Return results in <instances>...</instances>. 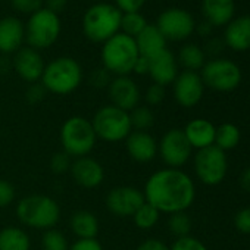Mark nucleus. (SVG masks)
<instances>
[{"label":"nucleus","instance_id":"obj_14","mask_svg":"<svg viewBox=\"0 0 250 250\" xmlns=\"http://www.w3.org/2000/svg\"><path fill=\"white\" fill-rule=\"evenodd\" d=\"M107 94L110 99V104L125 112H131L140 104L142 100L140 87L130 75L113 77L110 84L107 85Z\"/></svg>","mask_w":250,"mask_h":250},{"label":"nucleus","instance_id":"obj_32","mask_svg":"<svg viewBox=\"0 0 250 250\" xmlns=\"http://www.w3.org/2000/svg\"><path fill=\"white\" fill-rule=\"evenodd\" d=\"M168 229L177 238L190 235V231H191V218L186 212L172 213V215H169V219H168Z\"/></svg>","mask_w":250,"mask_h":250},{"label":"nucleus","instance_id":"obj_35","mask_svg":"<svg viewBox=\"0 0 250 250\" xmlns=\"http://www.w3.org/2000/svg\"><path fill=\"white\" fill-rule=\"evenodd\" d=\"M169 250H208V247L196 237L186 235L175 238L172 246H169Z\"/></svg>","mask_w":250,"mask_h":250},{"label":"nucleus","instance_id":"obj_31","mask_svg":"<svg viewBox=\"0 0 250 250\" xmlns=\"http://www.w3.org/2000/svg\"><path fill=\"white\" fill-rule=\"evenodd\" d=\"M136 227L140 228V229H152L158 222H159V218H161V212L153 208L150 203L145 202L137 210L136 213L131 216Z\"/></svg>","mask_w":250,"mask_h":250},{"label":"nucleus","instance_id":"obj_48","mask_svg":"<svg viewBox=\"0 0 250 250\" xmlns=\"http://www.w3.org/2000/svg\"><path fill=\"white\" fill-rule=\"evenodd\" d=\"M212 25L208 22V21H203L202 24H199V25H196V30H197V33L200 34V36H203V37H206V36H209L210 33H212Z\"/></svg>","mask_w":250,"mask_h":250},{"label":"nucleus","instance_id":"obj_45","mask_svg":"<svg viewBox=\"0 0 250 250\" xmlns=\"http://www.w3.org/2000/svg\"><path fill=\"white\" fill-rule=\"evenodd\" d=\"M66 5H68V0H44V6L43 8H46L50 12L59 15L61 12L65 11Z\"/></svg>","mask_w":250,"mask_h":250},{"label":"nucleus","instance_id":"obj_49","mask_svg":"<svg viewBox=\"0 0 250 250\" xmlns=\"http://www.w3.org/2000/svg\"><path fill=\"white\" fill-rule=\"evenodd\" d=\"M11 68H12V61H9L6 55H2V56H0V74L8 72Z\"/></svg>","mask_w":250,"mask_h":250},{"label":"nucleus","instance_id":"obj_16","mask_svg":"<svg viewBox=\"0 0 250 250\" xmlns=\"http://www.w3.org/2000/svg\"><path fill=\"white\" fill-rule=\"evenodd\" d=\"M44 66L46 63L40 52L30 46H22L17 53H14L12 68L17 75L28 84H34L42 80Z\"/></svg>","mask_w":250,"mask_h":250},{"label":"nucleus","instance_id":"obj_39","mask_svg":"<svg viewBox=\"0 0 250 250\" xmlns=\"http://www.w3.org/2000/svg\"><path fill=\"white\" fill-rule=\"evenodd\" d=\"M47 94V90L44 88V85L39 81V83H34V84H30V87L27 88L25 91V99L30 104H37L40 103L42 100H44Z\"/></svg>","mask_w":250,"mask_h":250},{"label":"nucleus","instance_id":"obj_50","mask_svg":"<svg viewBox=\"0 0 250 250\" xmlns=\"http://www.w3.org/2000/svg\"><path fill=\"white\" fill-rule=\"evenodd\" d=\"M0 2H2V0H0Z\"/></svg>","mask_w":250,"mask_h":250},{"label":"nucleus","instance_id":"obj_12","mask_svg":"<svg viewBox=\"0 0 250 250\" xmlns=\"http://www.w3.org/2000/svg\"><path fill=\"white\" fill-rule=\"evenodd\" d=\"M156 27L167 42H183L196 31V21L190 12L180 8H171L158 17Z\"/></svg>","mask_w":250,"mask_h":250},{"label":"nucleus","instance_id":"obj_17","mask_svg":"<svg viewBox=\"0 0 250 250\" xmlns=\"http://www.w3.org/2000/svg\"><path fill=\"white\" fill-rule=\"evenodd\" d=\"M69 172L72 175V180L80 187L87 190L99 187L104 180V169L102 164L91 156L74 159Z\"/></svg>","mask_w":250,"mask_h":250},{"label":"nucleus","instance_id":"obj_11","mask_svg":"<svg viewBox=\"0 0 250 250\" xmlns=\"http://www.w3.org/2000/svg\"><path fill=\"white\" fill-rule=\"evenodd\" d=\"M191 146L180 128L167 131L161 142H158V155L167 165V168L181 169L191 158Z\"/></svg>","mask_w":250,"mask_h":250},{"label":"nucleus","instance_id":"obj_3","mask_svg":"<svg viewBox=\"0 0 250 250\" xmlns=\"http://www.w3.org/2000/svg\"><path fill=\"white\" fill-rule=\"evenodd\" d=\"M17 216L21 224L34 229H52L61 219L59 203L46 194H30L17 205Z\"/></svg>","mask_w":250,"mask_h":250},{"label":"nucleus","instance_id":"obj_29","mask_svg":"<svg viewBox=\"0 0 250 250\" xmlns=\"http://www.w3.org/2000/svg\"><path fill=\"white\" fill-rule=\"evenodd\" d=\"M130 121L134 131H149L155 125V113L147 104H139L130 112Z\"/></svg>","mask_w":250,"mask_h":250},{"label":"nucleus","instance_id":"obj_4","mask_svg":"<svg viewBox=\"0 0 250 250\" xmlns=\"http://www.w3.org/2000/svg\"><path fill=\"white\" fill-rule=\"evenodd\" d=\"M122 12L112 3H94L83 15V33L93 43H104L119 33Z\"/></svg>","mask_w":250,"mask_h":250},{"label":"nucleus","instance_id":"obj_15","mask_svg":"<svg viewBox=\"0 0 250 250\" xmlns=\"http://www.w3.org/2000/svg\"><path fill=\"white\" fill-rule=\"evenodd\" d=\"M174 87V99L183 107H194L203 97L205 84L199 72L194 71H183L177 75L172 83Z\"/></svg>","mask_w":250,"mask_h":250},{"label":"nucleus","instance_id":"obj_5","mask_svg":"<svg viewBox=\"0 0 250 250\" xmlns=\"http://www.w3.org/2000/svg\"><path fill=\"white\" fill-rule=\"evenodd\" d=\"M83 81L81 65L68 56H61L46 63L40 83L47 93L66 96L75 91Z\"/></svg>","mask_w":250,"mask_h":250},{"label":"nucleus","instance_id":"obj_43","mask_svg":"<svg viewBox=\"0 0 250 250\" xmlns=\"http://www.w3.org/2000/svg\"><path fill=\"white\" fill-rule=\"evenodd\" d=\"M68 250H103V246L97 238H77Z\"/></svg>","mask_w":250,"mask_h":250},{"label":"nucleus","instance_id":"obj_25","mask_svg":"<svg viewBox=\"0 0 250 250\" xmlns=\"http://www.w3.org/2000/svg\"><path fill=\"white\" fill-rule=\"evenodd\" d=\"M69 227L77 238H96L100 229L97 216L90 210H77L69 219Z\"/></svg>","mask_w":250,"mask_h":250},{"label":"nucleus","instance_id":"obj_34","mask_svg":"<svg viewBox=\"0 0 250 250\" xmlns=\"http://www.w3.org/2000/svg\"><path fill=\"white\" fill-rule=\"evenodd\" d=\"M72 158L69 155H66L63 150L62 152H58L52 156L50 159V169L61 175V174H65V172H69L71 169V165H72Z\"/></svg>","mask_w":250,"mask_h":250},{"label":"nucleus","instance_id":"obj_1","mask_svg":"<svg viewBox=\"0 0 250 250\" xmlns=\"http://www.w3.org/2000/svg\"><path fill=\"white\" fill-rule=\"evenodd\" d=\"M145 200L161 213L186 212L196 199L193 178L181 169L164 168L153 172L143 188Z\"/></svg>","mask_w":250,"mask_h":250},{"label":"nucleus","instance_id":"obj_22","mask_svg":"<svg viewBox=\"0 0 250 250\" xmlns=\"http://www.w3.org/2000/svg\"><path fill=\"white\" fill-rule=\"evenodd\" d=\"M224 43L234 52L250 49V15L231 20L224 31Z\"/></svg>","mask_w":250,"mask_h":250},{"label":"nucleus","instance_id":"obj_26","mask_svg":"<svg viewBox=\"0 0 250 250\" xmlns=\"http://www.w3.org/2000/svg\"><path fill=\"white\" fill-rule=\"evenodd\" d=\"M31 238L20 227H5L0 229V250H30Z\"/></svg>","mask_w":250,"mask_h":250},{"label":"nucleus","instance_id":"obj_9","mask_svg":"<svg viewBox=\"0 0 250 250\" xmlns=\"http://www.w3.org/2000/svg\"><path fill=\"white\" fill-rule=\"evenodd\" d=\"M200 71L205 87H209L215 91L228 93L235 90L241 83V69L229 59L216 58L208 61Z\"/></svg>","mask_w":250,"mask_h":250},{"label":"nucleus","instance_id":"obj_6","mask_svg":"<svg viewBox=\"0 0 250 250\" xmlns=\"http://www.w3.org/2000/svg\"><path fill=\"white\" fill-rule=\"evenodd\" d=\"M59 137L62 150L72 159L88 156L97 143L91 121L80 115L71 116L62 124Z\"/></svg>","mask_w":250,"mask_h":250},{"label":"nucleus","instance_id":"obj_8","mask_svg":"<svg viewBox=\"0 0 250 250\" xmlns=\"http://www.w3.org/2000/svg\"><path fill=\"white\" fill-rule=\"evenodd\" d=\"M62 31L59 15L50 12L46 8L30 15L25 25V42L36 50H44L53 46Z\"/></svg>","mask_w":250,"mask_h":250},{"label":"nucleus","instance_id":"obj_33","mask_svg":"<svg viewBox=\"0 0 250 250\" xmlns=\"http://www.w3.org/2000/svg\"><path fill=\"white\" fill-rule=\"evenodd\" d=\"M69 243L65 234L56 228L44 231L42 237V250H68Z\"/></svg>","mask_w":250,"mask_h":250},{"label":"nucleus","instance_id":"obj_46","mask_svg":"<svg viewBox=\"0 0 250 250\" xmlns=\"http://www.w3.org/2000/svg\"><path fill=\"white\" fill-rule=\"evenodd\" d=\"M134 74H139V75H146L149 74V59L145 58V56H139L136 65H134V69H133Z\"/></svg>","mask_w":250,"mask_h":250},{"label":"nucleus","instance_id":"obj_20","mask_svg":"<svg viewBox=\"0 0 250 250\" xmlns=\"http://www.w3.org/2000/svg\"><path fill=\"white\" fill-rule=\"evenodd\" d=\"M155 84L167 87L172 84L178 75V62L175 55L165 49L159 55L149 59V74H147Z\"/></svg>","mask_w":250,"mask_h":250},{"label":"nucleus","instance_id":"obj_47","mask_svg":"<svg viewBox=\"0 0 250 250\" xmlns=\"http://www.w3.org/2000/svg\"><path fill=\"white\" fill-rule=\"evenodd\" d=\"M240 186L243 187V190L250 193V167H247L240 175Z\"/></svg>","mask_w":250,"mask_h":250},{"label":"nucleus","instance_id":"obj_2","mask_svg":"<svg viewBox=\"0 0 250 250\" xmlns=\"http://www.w3.org/2000/svg\"><path fill=\"white\" fill-rule=\"evenodd\" d=\"M139 56L136 40L124 33L115 34L102 44V65L113 77L130 75Z\"/></svg>","mask_w":250,"mask_h":250},{"label":"nucleus","instance_id":"obj_23","mask_svg":"<svg viewBox=\"0 0 250 250\" xmlns=\"http://www.w3.org/2000/svg\"><path fill=\"white\" fill-rule=\"evenodd\" d=\"M202 12L205 21L212 27H222L234 20V0H202Z\"/></svg>","mask_w":250,"mask_h":250},{"label":"nucleus","instance_id":"obj_19","mask_svg":"<svg viewBox=\"0 0 250 250\" xmlns=\"http://www.w3.org/2000/svg\"><path fill=\"white\" fill-rule=\"evenodd\" d=\"M25 42V25L17 17L0 20V55L17 53Z\"/></svg>","mask_w":250,"mask_h":250},{"label":"nucleus","instance_id":"obj_40","mask_svg":"<svg viewBox=\"0 0 250 250\" xmlns=\"http://www.w3.org/2000/svg\"><path fill=\"white\" fill-rule=\"evenodd\" d=\"M110 81H112V75L103 66L94 69L90 75V84L96 88H107Z\"/></svg>","mask_w":250,"mask_h":250},{"label":"nucleus","instance_id":"obj_28","mask_svg":"<svg viewBox=\"0 0 250 250\" xmlns=\"http://www.w3.org/2000/svg\"><path fill=\"white\" fill-rule=\"evenodd\" d=\"M241 139V133L237 125L231 122H225L216 128L215 134V146L219 147L221 150H231L238 146Z\"/></svg>","mask_w":250,"mask_h":250},{"label":"nucleus","instance_id":"obj_21","mask_svg":"<svg viewBox=\"0 0 250 250\" xmlns=\"http://www.w3.org/2000/svg\"><path fill=\"white\" fill-rule=\"evenodd\" d=\"M186 139L188 140L191 149H206L210 146H215V134H216V127L205 118H196L191 119L186 128L183 130Z\"/></svg>","mask_w":250,"mask_h":250},{"label":"nucleus","instance_id":"obj_13","mask_svg":"<svg viewBox=\"0 0 250 250\" xmlns=\"http://www.w3.org/2000/svg\"><path fill=\"white\" fill-rule=\"evenodd\" d=\"M145 202L143 190L134 186L113 187L106 196L107 210L118 218H131Z\"/></svg>","mask_w":250,"mask_h":250},{"label":"nucleus","instance_id":"obj_10","mask_svg":"<svg viewBox=\"0 0 250 250\" xmlns=\"http://www.w3.org/2000/svg\"><path fill=\"white\" fill-rule=\"evenodd\" d=\"M228 171V159L224 150L210 146L197 150L194 155V172L205 186H218L224 181Z\"/></svg>","mask_w":250,"mask_h":250},{"label":"nucleus","instance_id":"obj_18","mask_svg":"<svg viewBox=\"0 0 250 250\" xmlns=\"http://www.w3.org/2000/svg\"><path fill=\"white\" fill-rule=\"evenodd\" d=\"M125 149L133 161L139 164H147L158 156V140L149 131L133 130L125 139Z\"/></svg>","mask_w":250,"mask_h":250},{"label":"nucleus","instance_id":"obj_44","mask_svg":"<svg viewBox=\"0 0 250 250\" xmlns=\"http://www.w3.org/2000/svg\"><path fill=\"white\" fill-rule=\"evenodd\" d=\"M136 250H169V246H167L161 240L149 238V240H145L143 243H140Z\"/></svg>","mask_w":250,"mask_h":250},{"label":"nucleus","instance_id":"obj_27","mask_svg":"<svg viewBox=\"0 0 250 250\" xmlns=\"http://www.w3.org/2000/svg\"><path fill=\"white\" fill-rule=\"evenodd\" d=\"M177 62L184 68V71L197 72L206 63V53L200 46L193 44V43H187L180 49Z\"/></svg>","mask_w":250,"mask_h":250},{"label":"nucleus","instance_id":"obj_7","mask_svg":"<svg viewBox=\"0 0 250 250\" xmlns=\"http://www.w3.org/2000/svg\"><path fill=\"white\" fill-rule=\"evenodd\" d=\"M90 121L97 140H103L106 143L125 142L133 131L130 112H125L113 104L102 106Z\"/></svg>","mask_w":250,"mask_h":250},{"label":"nucleus","instance_id":"obj_38","mask_svg":"<svg viewBox=\"0 0 250 250\" xmlns=\"http://www.w3.org/2000/svg\"><path fill=\"white\" fill-rule=\"evenodd\" d=\"M15 187L6 180L0 178V208H8L15 200Z\"/></svg>","mask_w":250,"mask_h":250},{"label":"nucleus","instance_id":"obj_36","mask_svg":"<svg viewBox=\"0 0 250 250\" xmlns=\"http://www.w3.org/2000/svg\"><path fill=\"white\" fill-rule=\"evenodd\" d=\"M11 5L21 14L33 15L44 6V0H11Z\"/></svg>","mask_w":250,"mask_h":250},{"label":"nucleus","instance_id":"obj_42","mask_svg":"<svg viewBox=\"0 0 250 250\" xmlns=\"http://www.w3.org/2000/svg\"><path fill=\"white\" fill-rule=\"evenodd\" d=\"M147 0H115V6L122 12V14H128V12H140L142 8L146 5Z\"/></svg>","mask_w":250,"mask_h":250},{"label":"nucleus","instance_id":"obj_37","mask_svg":"<svg viewBox=\"0 0 250 250\" xmlns=\"http://www.w3.org/2000/svg\"><path fill=\"white\" fill-rule=\"evenodd\" d=\"M165 94H167L165 87H162V85L153 83V84L146 90V94H145V99H146L147 106L150 107V106H158V104H161V103L164 102V99H165Z\"/></svg>","mask_w":250,"mask_h":250},{"label":"nucleus","instance_id":"obj_30","mask_svg":"<svg viewBox=\"0 0 250 250\" xmlns=\"http://www.w3.org/2000/svg\"><path fill=\"white\" fill-rule=\"evenodd\" d=\"M146 27H147V21L142 12H128V14H122L119 33H124L136 39Z\"/></svg>","mask_w":250,"mask_h":250},{"label":"nucleus","instance_id":"obj_24","mask_svg":"<svg viewBox=\"0 0 250 250\" xmlns=\"http://www.w3.org/2000/svg\"><path fill=\"white\" fill-rule=\"evenodd\" d=\"M140 56H145L147 59H152L153 56L164 52L167 47V39L162 36V33L158 30L156 25L147 24V27L134 39Z\"/></svg>","mask_w":250,"mask_h":250},{"label":"nucleus","instance_id":"obj_41","mask_svg":"<svg viewBox=\"0 0 250 250\" xmlns=\"http://www.w3.org/2000/svg\"><path fill=\"white\" fill-rule=\"evenodd\" d=\"M235 228L243 234H250V208L240 209L234 218Z\"/></svg>","mask_w":250,"mask_h":250}]
</instances>
